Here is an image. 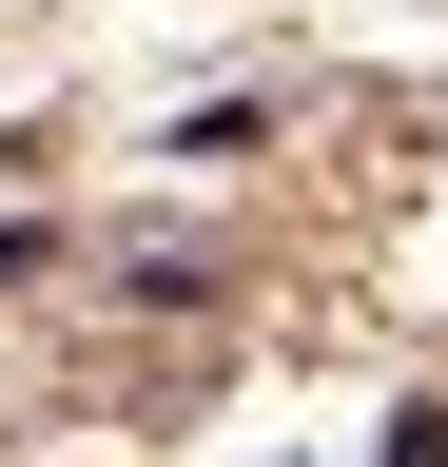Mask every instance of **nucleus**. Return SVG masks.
<instances>
[{"instance_id": "nucleus-1", "label": "nucleus", "mask_w": 448, "mask_h": 467, "mask_svg": "<svg viewBox=\"0 0 448 467\" xmlns=\"http://www.w3.org/2000/svg\"><path fill=\"white\" fill-rule=\"evenodd\" d=\"M390 467H448V409H410V429H390Z\"/></svg>"}]
</instances>
